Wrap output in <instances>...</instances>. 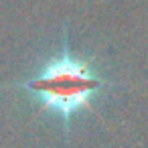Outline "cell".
I'll list each match as a JSON object with an SVG mask.
<instances>
[{"mask_svg":"<svg viewBox=\"0 0 148 148\" xmlns=\"http://www.w3.org/2000/svg\"><path fill=\"white\" fill-rule=\"evenodd\" d=\"M39 103L43 112L57 114L69 128L73 116L91 108L95 95L108 87V81L83 59L71 55L67 49L43 65V69L21 85Z\"/></svg>","mask_w":148,"mask_h":148,"instance_id":"6da1fadb","label":"cell"}]
</instances>
